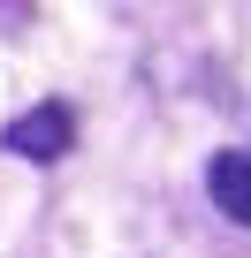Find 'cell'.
Masks as SVG:
<instances>
[{
    "label": "cell",
    "instance_id": "cell-1",
    "mask_svg": "<svg viewBox=\"0 0 251 258\" xmlns=\"http://www.w3.org/2000/svg\"><path fill=\"white\" fill-rule=\"evenodd\" d=\"M69 137H76L69 106H31V114H16V121H8V152H23V160H61V152H69Z\"/></svg>",
    "mask_w": 251,
    "mask_h": 258
},
{
    "label": "cell",
    "instance_id": "cell-2",
    "mask_svg": "<svg viewBox=\"0 0 251 258\" xmlns=\"http://www.w3.org/2000/svg\"><path fill=\"white\" fill-rule=\"evenodd\" d=\"M206 190H213V205H221L228 220L251 228V152H221V160L206 167Z\"/></svg>",
    "mask_w": 251,
    "mask_h": 258
}]
</instances>
